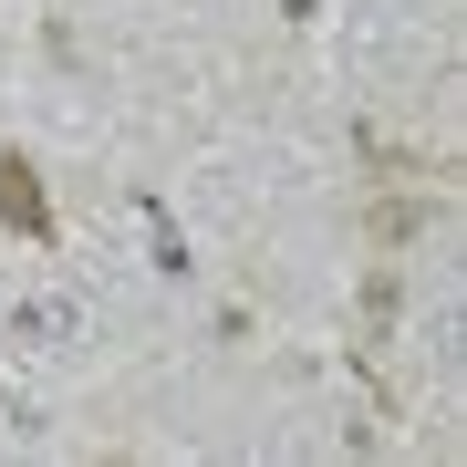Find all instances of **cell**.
<instances>
[{
    "mask_svg": "<svg viewBox=\"0 0 467 467\" xmlns=\"http://www.w3.org/2000/svg\"><path fill=\"white\" fill-rule=\"evenodd\" d=\"M0 229H21L32 250H52V208H42V177H32V156H0Z\"/></svg>",
    "mask_w": 467,
    "mask_h": 467,
    "instance_id": "cell-1",
    "label": "cell"
},
{
    "mask_svg": "<svg viewBox=\"0 0 467 467\" xmlns=\"http://www.w3.org/2000/svg\"><path fill=\"white\" fill-rule=\"evenodd\" d=\"M364 229L384 239V250H405V239H416V198H384V208L364 218Z\"/></svg>",
    "mask_w": 467,
    "mask_h": 467,
    "instance_id": "cell-2",
    "label": "cell"
},
{
    "mask_svg": "<svg viewBox=\"0 0 467 467\" xmlns=\"http://www.w3.org/2000/svg\"><path fill=\"white\" fill-rule=\"evenodd\" d=\"M395 312H405V281H395V270H374V281H364V322L384 333V322H395Z\"/></svg>",
    "mask_w": 467,
    "mask_h": 467,
    "instance_id": "cell-3",
    "label": "cell"
}]
</instances>
